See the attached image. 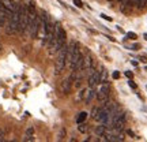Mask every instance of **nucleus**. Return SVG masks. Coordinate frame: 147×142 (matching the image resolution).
I'll return each mask as SVG.
<instances>
[{
  "mask_svg": "<svg viewBox=\"0 0 147 142\" xmlns=\"http://www.w3.org/2000/svg\"><path fill=\"white\" fill-rule=\"evenodd\" d=\"M98 84H100V71H94V73L90 74L89 77V86L90 88H95Z\"/></svg>",
  "mask_w": 147,
  "mask_h": 142,
  "instance_id": "9d476101",
  "label": "nucleus"
},
{
  "mask_svg": "<svg viewBox=\"0 0 147 142\" xmlns=\"http://www.w3.org/2000/svg\"><path fill=\"white\" fill-rule=\"evenodd\" d=\"M86 130H87L86 124H84V123H80V126H79V131H80V132H86Z\"/></svg>",
  "mask_w": 147,
  "mask_h": 142,
  "instance_id": "a211bd4d",
  "label": "nucleus"
},
{
  "mask_svg": "<svg viewBox=\"0 0 147 142\" xmlns=\"http://www.w3.org/2000/svg\"><path fill=\"white\" fill-rule=\"evenodd\" d=\"M97 99L101 101V103H105V101H108V99H109V85L105 82L102 84V86L100 88V90L97 92Z\"/></svg>",
  "mask_w": 147,
  "mask_h": 142,
  "instance_id": "0eeeda50",
  "label": "nucleus"
},
{
  "mask_svg": "<svg viewBox=\"0 0 147 142\" xmlns=\"http://www.w3.org/2000/svg\"><path fill=\"white\" fill-rule=\"evenodd\" d=\"M128 85L131 86L132 89H136V84H135V82H134L132 79H129V81H128Z\"/></svg>",
  "mask_w": 147,
  "mask_h": 142,
  "instance_id": "aec40b11",
  "label": "nucleus"
},
{
  "mask_svg": "<svg viewBox=\"0 0 147 142\" xmlns=\"http://www.w3.org/2000/svg\"><path fill=\"white\" fill-rule=\"evenodd\" d=\"M0 1H1V5H3V8H4V11H5L7 18L12 15V12H14V11L16 10V7H18V4H16L14 0H0Z\"/></svg>",
  "mask_w": 147,
  "mask_h": 142,
  "instance_id": "423d86ee",
  "label": "nucleus"
},
{
  "mask_svg": "<svg viewBox=\"0 0 147 142\" xmlns=\"http://www.w3.org/2000/svg\"><path fill=\"white\" fill-rule=\"evenodd\" d=\"M27 30V5L19 4V26L18 32L23 34Z\"/></svg>",
  "mask_w": 147,
  "mask_h": 142,
  "instance_id": "39448f33",
  "label": "nucleus"
},
{
  "mask_svg": "<svg viewBox=\"0 0 147 142\" xmlns=\"http://www.w3.org/2000/svg\"><path fill=\"white\" fill-rule=\"evenodd\" d=\"M67 45H63V47L59 49V55L57 59H56V64H55V69H56V74H60L65 67V63H67Z\"/></svg>",
  "mask_w": 147,
  "mask_h": 142,
  "instance_id": "20e7f679",
  "label": "nucleus"
},
{
  "mask_svg": "<svg viewBox=\"0 0 147 142\" xmlns=\"http://www.w3.org/2000/svg\"><path fill=\"white\" fill-rule=\"evenodd\" d=\"M72 1H74V4L76 5L78 8H82V7H83V3H82V0H72Z\"/></svg>",
  "mask_w": 147,
  "mask_h": 142,
  "instance_id": "f3484780",
  "label": "nucleus"
},
{
  "mask_svg": "<svg viewBox=\"0 0 147 142\" xmlns=\"http://www.w3.org/2000/svg\"><path fill=\"white\" fill-rule=\"evenodd\" d=\"M101 18H102V19H106V21H112V18H110V16H108V15H105V14H102V15H101Z\"/></svg>",
  "mask_w": 147,
  "mask_h": 142,
  "instance_id": "412c9836",
  "label": "nucleus"
},
{
  "mask_svg": "<svg viewBox=\"0 0 147 142\" xmlns=\"http://www.w3.org/2000/svg\"><path fill=\"white\" fill-rule=\"evenodd\" d=\"M106 128H108V127H106L105 124H102V126H98L97 128H95V134H97L98 137H105Z\"/></svg>",
  "mask_w": 147,
  "mask_h": 142,
  "instance_id": "ddd939ff",
  "label": "nucleus"
},
{
  "mask_svg": "<svg viewBox=\"0 0 147 142\" xmlns=\"http://www.w3.org/2000/svg\"><path fill=\"white\" fill-rule=\"evenodd\" d=\"M82 62H83V58L80 53L79 44L76 41H72L67 48V63L72 71H76V70H83Z\"/></svg>",
  "mask_w": 147,
  "mask_h": 142,
  "instance_id": "f257e3e1",
  "label": "nucleus"
},
{
  "mask_svg": "<svg viewBox=\"0 0 147 142\" xmlns=\"http://www.w3.org/2000/svg\"><path fill=\"white\" fill-rule=\"evenodd\" d=\"M86 119H87V113H86V112H80V113L78 115V118H76V123H78V124L84 123Z\"/></svg>",
  "mask_w": 147,
  "mask_h": 142,
  "instance_id": "4468645a",
  "label": "nucleus"
},
{
  "mask_svg": "<svg viewBox=\"0 0 147 142\" xmlns=\"http://www.w3.org/2000/svg\"><path fill=\"white\" fill-rule=\"evenodd\" d=\"M93 66H94V59H93V56L90 55V53H87L86 56L83 58V62H82V67H83V70H91L93 69Z\"/></svg>",
  "mask_w": 147,
  "mask_h": 142,
  "instance_id": "1a4fd4ad",
  "label": "nucleus"
},
{
  "mask_svg": "<svg viewBox=\"0 0 147 142\" xmlns=\"http://www.w3.org/2000/svg\"><path fill=\"white\" fill-rule=\"evenodd\" d=\"M74 79H75V75H74V74H71L68 78L64 79V82L61 84V92H63L64 94H68L69 92H71V88H72Z\"/></svg>",
  "mask_w": 147,
  "mask_h": 142,
  "instance_id": "6e6552de",
  "label": "nucleus"
},
{
  "mask_svg": "<svg viewBox=\"0 0 147 142\" xmlns=\"http://www.w3.org/2000/svg\"><path fill=\"white\" fill-rule=\"evenodd\" d=\"M98 109H100V108H93V111H91V115H93V118H94V116L97 115V112H98Z\"/></svg>",
  "mask_w": 147,
  "mask_h": 142,
  "instance_id": "4be33fe9",
  "label": "nucleus"
},
{
  "mask_svg": "<svg viewBox=\"0 0 147 142\" xmlns=\"http://www.w3.org/2000/svg\"><path fill=\"white\" fill-rule=\"evenodd\" d=\"M119 1H121V0H119Z\"/></svg>",
  "mask_w": 147,
  "mask_h": 142,
  "instance_id": "c756f323",
  "label": "nucleus"
},
{
  "mask_svg": "<svg viewBox=\"0 0 147 142\" xmlns=\"http://www.w3.org/2000/svg\"><path fill=\"white\" fill-rule=\"evenodd\" d=\"M125 77L128 79H132V78H134V74H132L131 71H128V70H127V71H125Z\"/></svg>",
  "mask_w": 147,
  "mask_h": 142,
  "instance_id": "6ab92c4d",
  "label": "nucleus"
},
{
  "mask_svg": "<svg viewBox=\"0 0 147 142\" xmlns=\"http://www.w3.org/2000/svg\"><path fill=\"white\" fill-rule=\"evenodd\" d=\"M144 38H146V40H147V34H144Z\"/></svg>",
  "mask_w": 147,
  "mask_h": 142,
  "instance_id": "cd10ccee",
  "label": "nucleus"
},
{
  "mask_svg": "<svg viewBox=\"0 0 147 142\" xmlns=\"http://www.w3.org/2000/svg\"><path fill=\"white\" fill-rule=\"evenodd\" d=\"M4 139V134H3V131H0V141H3Z\"/></svg>",
  "mask_w": 147,
  "mask_h": 142,
  "instance_id": "393cba45",
  "label": "nucleus"
},
{
  "mask_svg": "<svg viewBox=\"0 0 147 142\" xmlns=\"http://www.w3.org/2000/svg\"><path fill=\"white\" fill-rule=\"evenodd\" d=\"M38 29H40V18H38L34 3L30 1L29 5H27V30L26 32H29L32 38H36Z\"/></svg>",
  "mask_w": 147,
  "mask_h": 142,
  "instance_id": "f03ea898",
  "label": "nucleus"
},
{
  "mask_svg": "<svg viewBox=\"0 0 147 142\" xmlns=\"http://www.w3.org/2000/svg\"><path fill=\"white\" fill-rule=\"evenodd\" d=\"M127 37H128V38H131V40H136L138 38V36L134 32H128L127 33Z\"/></svg>",
  "mask_w": 147,
  "mask_h": 142,
  "instance_id": "dca6fc26",
  "label": "nucleus"
},
{
  "mask_svg": "<svg viewBox=\"0 0 147 142\" xmlns=\"http://www.w3.org/2000/svg\"><path fill=\"white\" fill-rule=\"evenodd\" d=\"M108 1H113V0H108Z\"/></svg>",
  "mask_w": 147,
  "mask_h": 142,
  "instance_id": "c85d7f7f",
  "label": "nucleus"
},
{
  "mask_svg": "<svg viewBox=\"0 0 147 142\" xmlns=\"http://www.w3.org/2000/svg\"><path fill=\"white\" fill-rule=\"evenodd\" d=\"M119 77H120V73H119V71H115V73H113V78L117 79Z\"/></svg>",
  "mask_w": 147,
  "mask_h": 142,
  "instance_id": "5701e85b",
  "label": "nucleus"
},
{
  "mask_svg": "<svg viewBox=\"0 0 147 142\" xmlns=\"http://www.w3.org/2000/svg\"><path fill=\"white\" fill-rule=\"evenodd\" d=\"M94 96H97V92H95L94 88H90L89 90H87V97H86V104H90L91 103V100L94 99Z\"/></svg>",
  "mask_w": 147,
  "mask_h": 142,
  "instance_id": "9b49d317",
  "label": "nucleus"
},
{
  "mask_svg": "<svg viewBox=\"0 0 147 142\" xmlns=\"http://www.w3.org/2000/svg\"><path fill=\"white\" fill-rule=\"evenodd\" d=\"M65 40H67V34H65V30L63 29V26L60 23H56L55 25V44L51 47V53L57 52L60 48L65 45Z\"/></svg>",
  "mask_w": 147,
  "mask_h": 142,
  "instance_id": "7ed1b4c3",
  "label": "nucleus"
},
{
  "mask_svg": "<svg viewBox=\"0 0 147 142\" xmlns=\"http://www.w3.org/2000/svg\"><path fill=\"white\" fill-rule=\"evenodd\" d=\"M131 1V4H134V5H138V7H144V3H143V0H129Z\"/></svg>",
  "mask_w": 147,
  "mask_h": 142,
  "instance_id": "2eb2a0df",
  "label": "nucleus"
},
{
  "mask_svg": "<svg viewBox=\"0 0 147 142\" xmlns=\"http://www.w3.org/2000/svg\"><path fill=\"white\" fill-rule=\"evenodd\" d=\"M33 139H34V128L29 127L26 130V134H25V141H33Z\"/></svg>",
  "mask_w": 147,
  "mask_h": 142,
  "instance_id": "f8f14e48",
  "label": "nucleus"
},
{
  "mask_svg": "<svg viewBox=\"0 0 147 142\" xmlns=\"http://www.w3.org/2000/svg\"><path fill=\"white\" fill-rule=\"evenodd\" d=\"M127 132H128L131 137H135V134H134V131H132V130H127Z\"/></svg>",
  "mask_w": 147,
  "mask_h": 142,
  "instance_id": "b1692460",
  "label": "nucleus"
},
{
  "mask_svg": "<svg viewBox=\"0 0 147 142\" xmlns=\"http://www.w3.org/2000/svg\"><path fill=\"white\" fill-rule=\"evenodd\" d=\"M140 60H142L143 63H146V62H147V59H146V58H144V56H143V58H140Z\"/></svg>",
  "mask_w": 147,
  "mask_h": 142,
  "instance_id": "a878e982",
  "label": "nucleus"
},
{
  "mask_svg": "<svg viewBox=\"0 0 147 142\" xmlns=\"http://www.w3.org/2000/svg\"><path fill=\"white\" fill-rule=\"evenodd\" d=\"M143 3H144V4H146V3H147V0H143Z\"/></svg>",
  "mask_w": 147,
  "mask_h": 142,
  "instance_id": "bb28decb",
  "label": "nucleus"
}]
</instances>
